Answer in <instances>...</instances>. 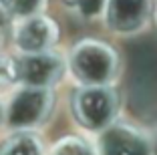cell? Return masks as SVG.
I'll use <instances>...</instances> for the list:
<instances>
[{"label": "cell", "mask_w": 157, "mask_h": 155, "mask_svg": "<svg viewBox=\"0 0 157 155\" xmlns=\"http://www.w3.org/2000/svg\"><path fill=\"white\" fill-rule=\"evenodd\" d=\"M0 155H44V151L36 135L18 131L0 145Z\"/></svg>", "instance_id": "ba28073f"}, {"label": "cell", "mask_w": 157, "mask_h": 155, "mask_svg": "<svg viewBox=\"0 0 157 155\" xmlns=\"http://www.w3.org/2000/svg\"><path fill=\"white\" fill-rule=\"evenodd\" d=\"M51 155H93V151L77 137H65L51 149Z\"/></svg>", "instance_id": "9c48e42d"}, {"label": "cell", "mask_w": 157, "mask_h": 155, "mask_svg": "<svg viewBox=\"0 0 157 155\" xmlns=\"http://www.w3.org/2000/svg\"><path fill=\"white\" fill-rule=\"evenodd\" d=\"M56 37H59L56 24L40 14L22 16L14 26V45L24 55L48 52V48L55 45Z\"/></svg>", "instance_id": "277c9868"}, {"label": "cell", "mask_w": 157, "mask_h": 155, "mask_svg": "<svg viewBox=\"0 0 157 155\" xmlns=\"http://www.w3.org/2000/svg\"><path fill=\"white\" fill-rule=\"evenodd\" d=\"M18 83L33 89H48L63 73V60L52 52L24 55L16 60Z\"/></svg>", "instance_id": "5b68a950"}, {"label": "cell", "mask_w": 157, "mask_h": 155, "mask_svg": "<svg viewBox=\"0 0 157 155\" xmlns=\"http://www.w3.org/2000/svg\"><path fill=\"white\" fill-rule=\"evenodd\" d=\"M2 121H4V105L0 103V123H2Z\"/></svg>", "instance_id": "7c38bea8"}, {"label": "cell", "mask_w": 157, "mask_h": 155, "mask_svg": "<svg viewBox=\"0 0 157 155\" xmlns=\"http://www.w3.org/2000/svg\"><path fill=\"white\" fill-rule=\"evenodd\" d=\"M105 155H147V147L133 133L113 131L107 137Z\"/></svg>", "instance_id": "52a82bcc"}, {"label": "cell", "mask_w": 157, "mask_h": 155, "mask_svg": "<svg viewBox=\"0 0 157 155\" xmlns=\"http://www.w3.org/2000/svg\"><path fill=\"white\" fill-rule=\"evenodd\" d=\"M117 101L109 89L103 87H89L77 93L75 97V115L85 127L89 129H103L115 115Z\"/></svg>", "instance_id": "3957f363"}, {"label": "cell", "mask_w": 157, "mask_h": 155, "mask_svg": "<svg viewBox=\"0 0 157 155\" xmlns=\"http://www.w3.org/2000/svg\"><path fill=\"white\" fill-rule=\"evenodd\" d=\"M18 83V71H16V60L8 55L0 52V89L10 87Z\"/></svg>", "instance_id": "30bf717a"}, {"label": "cell", "mask_w": 157, "mask_h": 155, "mask_svg": "<svg viewBox=\"0 0 157 155\" xmlns=\"http://www.w3.org/2000/svg\"><path fill=\"white\" fill-rule=\"evenodd\" d=\"M71 67L77 79L97 87L99 83L111 79L113 71H115V55L101 42L87 41L73 50Z\"/></svg>", "instance_id": "7a4b0ae2"}, {"label": "cell", "mask_w": 157, "mask_h": 155, "mask_svg": "<svg viewBox=\"0 0 157 155\" xmlns=\"http://www.w3.org/2000/svg\"><path fill=\"white\" fill-rule=\"evenodd\" d=\"M149 0H111L109 18L111 24L119 30H131L139 26L145 18Z\"/></svg>", "instance_id": "8992f818"}, {"label": "cell", "mask_w": 157, "mask_h": 155, "mask_svg": "<svg viewBox=\"0 0 157 155\" xmlns=\"http://www.w3.org/2000/svg\"><path fill=\"white\" fill-rule=\"evenodd\" d=\"M0 42H2V30H0Z\"/></svg>", "instance_id": "4fadbf2b"}, {"label": "cell", "mask_w": 157, "mask_h": 155, "mask_svg": "<svg viewBox=\"0 0 157 155\" xmlns=\"http://www.w3.org/2000/svg\"><path fill=\"white\" fill-rule=\"evenodd\" d=\"M52 95L48 89L24 87L10 97L8 105L4 107V121L10 129L26 131L44 121L51 111Z\"/></svg>", "instance_id": "6da1fadb"}, {"label": "cell", "mask_w": 157, "mask_h": 155, "mask_svg": "<svg viewBox=\"0 0 157 155\" xmlns=\"http://www.w3.org/2000/svg\"><path fill=\"white\" fill-rule=\"evenodd\" d=\"M34 4H36V0H0V10L28 16V14H33Z\"/></svg>", "instance_id": "8fae6325"}]
</instances>
